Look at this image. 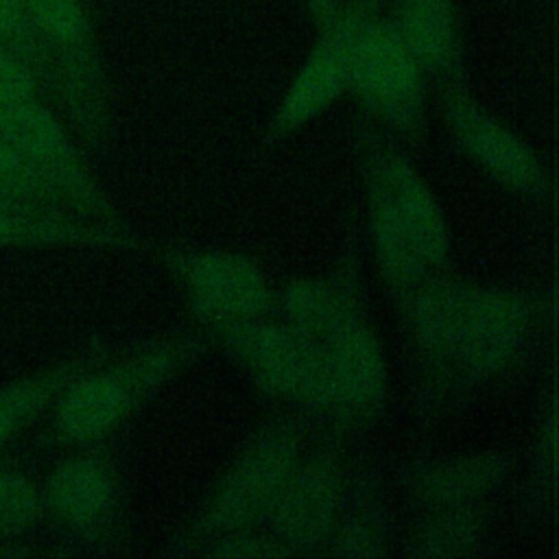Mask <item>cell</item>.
<instances>
[{
  "instance_id": "6da1fadb",
  "label": "cell",
  "mask_w": 559,
  "mask_h": 559,
  "mask_svg": "<svg viewBox=\"0 0 559 559\" xmlns=\"http://www.w3.org/2000/svg\"><path fill=\"white\" fill-rule=\"evenodd\" d=\"M400 306L426 384L441 397L507 373L526 352L535 325L528 295L439 271L421 280Z\"/></svg>"
},
{
  "instance_id": "7a4b0ae2",
  "label": "cell",
  "mask_w": 559,
  "mask_h": 559,
  "mask_svg": "<svg viewBox=\"0 0 559 559\" xmlns=\"http://www.w3.org/2000/svg\"><path fill=\"white\" fill-rule=\"evenodd\" d=\"M203 349V336L183 332L144 343L118 360L107 356L79 373L55 400L48 439L76 450L94 448Z\"/></svg>"
},
{
  "instance_id": "3957f363",
  "label": "cell",
  "mask_w": 559,
  "mask_h": 559,
  "mask_svg": "<svg viewBox=\"0 0 559 559\" xmlns=\"http://www.w3.org/2000/svg\"><path fill=\"white\" fill-rule=\"evenodd\" d=\"M304 450L306 424L299 417H277L260 426L175 544L197 552L216 537L262 526Z\"/></svg>"
},
{
  "instance_id": "277c9868",
  "label": "cell",
  "mask_w": 559,
  "mask_h": 559,
  "mask_svg": "<svg viewBox=\"0 0 559 559\" xmlns=\"http://www.w3.org/2000/svg\"><path fill=\"white\" fill-rule=\"evenodd\" d=\"M269 397L332 421L334 389L321 343L284 317H258L210 332Z\"/></svg>"
},
{
  "instance_id": "5b68a950",
  "label": "cell",
  "mask_w": 559,
  "mask_h": 559,
  "mask_svg": "<svg viewBox=\"0 0 559 559\" xmlns=\"http://www.w3.org/2000/svg\"><path fill=\"white\" fill-rule=\"evenodd\" d=\"M0 133L26 159L61 207L90 221L120 223L70 133L37 98L0 107Z\"/></svg>"
},
{
  "instance_id": "8992f818",
  "label": "cell",
  "mask_w": 559,
  "mask_h": 559,
  "mask_svg": "<svg viewBox=\"0 0 559 559\" xmlns=\"http://www.w3.org/2000/svg\"><path fill=\"white\" fill-rule=\"evenodd\" d=\"M349 90L365 109L400 133H413L424 122V70L389 22H354Z\"/></svg>"
},
{
  "instance_id": "52a82bcc",
  "label": "cell",
  "mask_w": 559,
  "mask_h": 559,
  "mask_svg": "<svg viewBox=\"0 0 559 559\" xmlns=\"http://www.w3.org/2000/svg\"><path fill=\"white\" fill-rule=\"evenodd\" d=\"M164 264L179 280L188 308L207 330L271 314L277 295L262 266L225 249H166Z\"/></svg>"
},
{
  "instance_id": "ba28073f",
  "label": "cell",
  "mask_w": 559,
  "mask_h": 559,
  "mask_svg": "<svg viewBox=\"0 0 559 559\" xmlns=\"http://www.w3.org/2000/svg\"><path fill=\"white\" fill-rule=\"evenodd\" d=\"M347 487L338 450L323 443L304 450L280 489L264 528L295 555H312L330 544Z\"/></svg>"
},
{
  "instance_id": "9c48e42d",
  "label": "cell",
  "mask_w": 559,
  "mask_h": 559,
  "mask_svg": "<svg viewBox=\"0 0 559 559\" xmlns=\"http://www.w3.org/2000/svg\"><path fill=\"white\" fill-rule=\"evenodd\" d=\"M314 338L330 367L334 426L352 428L373 421L386 402L389 371L382 341L369 323L365 306L341 317Z\"/></svg>"
},
{
  "instance_id": "30bf717a",
  "label": "cell",
  "mask_w": 559,
  "mask_h": 559,
  "mask_svg": "<svg viewBox=\"0 0 559 559\" xmlns=\"http://www.w3.org/2000/svg\"><path fill=\"white\" fill-rule=\"evenodd\" d=\"M120 491L114 463L92 448L61 459L41 483L46 518L92 546L111 539L120 518Z\"/></svg>"
},
{
  "instance_id": "8fae6325",
  "label": "cell",
  "mask_w": 559,
  "mask_h": 559,
  "mask_svg": "<svg viewBox=\"0 0 559 559\" xmlns=\"http://www.w3.org/2000/svg\"><path fill=\"white\" fill-rule=\"evenodd\" d=\"M445 120L467 157L522 197H544L548 175L531 146L465 94L445 100Z\"/></svg>"
},
{
  "instance_id": "7c38bea8",
  "label": "cell",
  "mask_w": 559,
  "mask_h": 559,
  "mask_svg": "<svg viewBox=\"0 0 559 559\" xmlns=\"http://www.w3.org/2000/svg\"><path fill=\"white\" fill-rule=\"evenodd\" d=\"M362 175L382 186L421 258L432 271H441L450 255L448 221L417 168L400 151L369 144L362 153Z\"/></svg>"
},
{
  "instance_id": "4fadbf2b",
  "label": "cell",
  "mask_w": 559,
  "mask_h": 559,
  "mask_svg": "<svg viewBox=\"0 0 559 559\" xmlns=\"http://www.w3.org/2000/svg\"><path fill=\"white\" fill-rule=\"evenodd\" d=\"M356 17L330 26L290 81L271 122L273 138H282L325 111L349 90V39Z\"/></svg>"
},
{
  "instance_id": "5bb4252c",
  "label": "cell",
  "mask_w": 559,
  "mask_h": 559,
  "mask_svg": "<svg viewBox=\"0 0 559 559\" xmlns=\"http://www.w3.org/2000/svg\"><path fill=\"white\" fill-rule=\"evenodd\" d=\"M509 463L504 452L417 461L402 474V485L415 507L424 511L480 507V500L507 478Z\"/></svg>"
},
{
  "instance_id": "9a60e30c",
  "label": "cell",
  "mask_w": 559,
  "mask_h": 559,
  "mask_svg": "<svg viewBox=\"0 0 559 559\" xmlns=\"http://www.w3.org/2000/svg\"><path fill=\"white\" fill-rule=\"evenodd\" d=\"M138 236L120 223L76 216L61 207L0 201L2 247H138Z\"/></svg>"
},
{
  "instance_id": "2e32d148",
  "label": "cell",
  "mask_w": 559,
  "mask_h": 559,
  "mask_svg": "<svg viewBox=\"0 0 559 559\" xmlns=\"http://www.w3.org/2000/svg\"><path fill=\"white\" fill-rule=\"evenodd\" d=\"M107 356V345L92 343L70 358L0 384V448L41 413L50 411L55 400L79 373L98 365Z\"/></svg>"
},
{
  "instance_id": "e0dca14e",
  "label": "cell",
  "mask_w": 559,
  "mask_h": 559,
  "mask_svg": "<svg viewBox=\"0 0 559 559\" xmlns=\"http://www.w3.org/2000/svg\"><path fill=\"white\" fill-rule=\"evenodd\" d=\"M424 74L452 76L459 66V31L452 0H402L393 24Z\"/></svg>"
},
{
  "instance_id": "ac0fdd59",
  "label": "cell",
  "mask_w": 559,
  "mask_h": 559,
  "mask_svg": "<svg viewBox=\"0 0 559 559\" xmlns=\"http://www.w3.org/2000/svg\"><path fill=\"white\" fill-rule=\"evenodd\" d=\"M275 306H280L284 319L319 336L334 321L362 306L354 266L319 277L293 280L282 295H277Z\"/></svg>"
},
{
  "instance_id": "d6986e66",
  "label": "cell",
  "mask_w": 559,
  "mask_h": 559,
  "mask_svg": "<svg viewBox=\"0 0 559 559\" xmlns=\"http://www.w3.org/2000/svg\"><path fill=\"white\" fill-rule=\"evenodd\" d=\"M389 526L384 509L369 480H356L345 487L341 513L330 537V550L336 557H380L386 552Z\"/></svg>"
},
{
  "instance_id": "ffe728a7",
  "label": "cell",
  "mask_w": 559,
  "mask_h": 559,
  "mask_svg": "<svg viewBox=\"0 0 559 559\" xmlns=\"http://www.w3.org/2000/svg\"><path fill=\"white\" fill-rule=\"evenodd\" d=\"M480 507L426 511L411 542L413 557H463L480 544Z\"/></svg>"
},
{
  "instance_id": "44dd1931",
  "label": "cell",
  "mask_w": 559,
  "mask_h": 559,
  "mask_svg": "<svg viewBox=\"0 0 559 559\" xmlns=\"http://www.w3.org/2000/svg\"><path fill=\"white\" fill-rule=\"evenodd\" d=\"M46 520L41 485L26 472L0 465V546L31 533Z\"/></svg>"
},
{
  "instance_id": "7402d4cb",
  "label": "cell",
  "mask_w": 559,
  "mask_h": 559,
  "mask_svg": "<svg viewBox=\"0 0 559 559\" xmlns=\"http://www.w3.org/2000/svg\"><path fill=\"white\" fill-rule=\"evenodd\" d=\"M0 201L61 207L55 194L46 188V183L35 175V170L26 164V159L13 148V144L2 133H0Z\"/></svg>"
},
{
  "instance_id": "603a6c76",
  "label": "cell",
  "mask_w": 559,
  "mask_h": 559,
  "mask_svg": "<svg viewBox=\"0 0 559 559\" xmlns=\"http://www.w3.org/2000/svg\"><path fill=\"white\" fill-rule=\"evenodd\" d=\"M37 81L28 61L0 46V107L15 105L28 98H37Z\"/></svg>"
},
{
  "instance_id": "cb8c5ba5",
  "label": "cell",
  "mask_w": 559,
  "mask_h": 559,
  "mask_svg": "<svg viewBox=\"0 0 559 559\" xmlns=\"http://www.w3.org/2000/svg\"><path fill=\"white\" fill-rule=\"evenodd\" d=\"M37 33L22 0H0V46L28 59L37 44Z\"/></svg>"
}]
</instances>
